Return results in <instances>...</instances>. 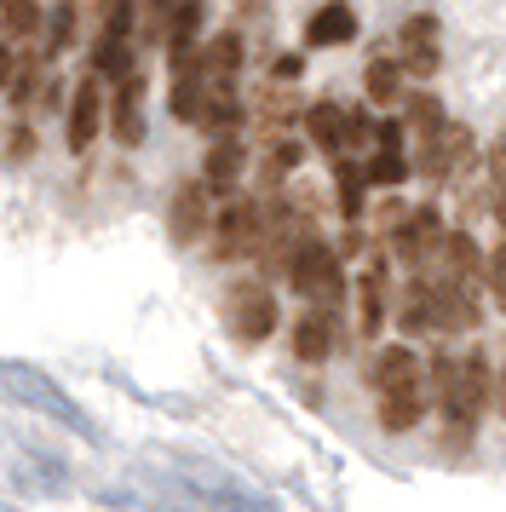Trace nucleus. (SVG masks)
Masks as SVG:
<instances>
[{
    "mask_svg": "<svg viewBox=\"0 0 506 512\" xmlns=\"http://www.w3.org/2000/svg\"><path fill=\"white\" fill-rule=\"evenodd\" d=\"M483 323V305L472 294V282L443 277V271H409L403 294H397V328L409 340H455V334H472Z\"/></svg>",
    "mask_w": 506,
    "mask_h": 512,
    "instance_id": "obj_1",
    "label": "nucleus"
},
{
    "mask_svg": "<svg viewBox=\"0 0 506 512\" xmlns=\"http://www.w3.org/2000/svg\"><path fill=\"white\" fill-rule=\"evenodd\" d=\"M426 386H432V409L443 415V426L455 432V443L466 449L472 432H478V420L495 409V374H489V357L483 351H437L432 363H426Z\"/></svg>",
    "mask_w": 506,
    "mask_h": 512,
    "instance_id": "obj_2",
    "label": "nucleus"
},
{
    "mask_svg": "<svg viewBox=\"0 0 506 512\" xmlns=\"http://www.w3.org/2000/svg\"><path fill=\"white\" fill-rule=\"evenodd\" d=\"M368 386H374V415L386 432H414L420 415L432 409V386H426V363L409 346H380L368 357Z\"/></svg>",
    "mask_w": 506,
    "mask_h": 512,
    "instance_id": "obj_3",
    "label": "nucleus"
},
{
    "mask_svg": "<svg viewBox=\"0 0 506 512\" xmlns=\"http://www.w3.org/2000/svg\"><path fill=\"white\" fill-rule=\"evenodd\" d=\"M380 225H386V248L403 271H426L437 259V248H443V231H449L432 202L409 208V202H397V196H391V208L380 213Z\"/></svg>",
    "mask_w": 506,
    "mask_h": 512,
    "instance_id": "obj_4",
    "label": "nucleus"
},
{
    "mask_svg": "<svg viewBox=\"0 0 506 512\" xmlns=\"http://www.w3.org/2000/svg\"><path fill=\"white\" fill-rule=\"evenodd\" d=\"M219 317H225L230 340L236 346H265L282 323V305L271 294V277H242L225 288V300H219Z\"/></svg>",
    "mask_w": 506,
    "mask_h": 512,
    "instance_id": "obj_5",
    "label": "nucleus"
},
{
    "mask_svg": "<svg viewBox=\"0 0 506 512\" xmlns=\"http://www.w3.org/2000/svg\"><path fill=\"white\" fill-rule=\"evenodd\" d=\"M414 139V173L420 179H432V185H443V179H455L460 167L472 162V150H478V139H472V127L455 116H437L432 127H420V133H409Z\"/></svg>",
    "mask_w": 506,
    "mask_h": 512,
    "instance_id": "obj_6",
    "label": "nucleus"
},
{
    "mask_svg": "<svg viewBox=\"0 0 506 512\" xmlns=\"http://www.w3.org/2000/svg\"><path fill=\"white\" fill-rule=\"evenodd\" d=\"M288 288H294L299 300H317V305H340L345 300V259L340 248L328 242L322 231H311L305 242H299L294 265H288Z\"/></svg>",
    "mask_w": 506,
    "mask_h": 512,
    "instance_id": "obj_7",
    "label": "nucleus"
},
{
    "mask_svg": "<svg viewBox=\"0 0 506 512\" xmlns=\"http://www.w3.org/2000/svg\"><path fill=\"white\" fill-rule=\"evenodd\" d=\"M207 254L230 265V259H253V242H259V196L248 190H225L219 208H213V225H207Z\"/></svg>",
    "mask_w": 506,
    "mask_h": 512,
    "instance_id": "obj_8",
    "label": "nucleus"
},
{
    "mask_svg": "<svg viewBox=\"0 0 506 512\" xmlns=\"http://www.w3.org/2000/svg\"><path fill=\"white\" fill-rule=\"evenodd\" d=\"M104 121H110V98H104V87H98V75L87 70L64 98V144H69V156H87Z\"/></svg>",
    "mask_w": 506,
    "mask_h": 512,
    "instance_id": "obj_9",
    "label": "nucleus"
},
{
    "mask_svg": "<svg viewBox=\"0 0 506 512\" xmlns=\"http://www.w3.org/2000/svg\"><path fill=\"white\" fill-rule=\"evenodd\" d=\"M213 225V190L207 179H179L173 196H167V236H173V248H196Z\"/></svg>",
    "mask_w": 506,
    "mask_h": 512,
    "instance_id": "obj_10",
    "label": "nucleus"
},
{
    "mask_svg": "<svg viewBox=\"0 0 506 512\" xmlns=\"http://www.w3.org/2000/svg\"><path fill=\"white\" fill-rule=\"evenodd\" d=\"M397 64L414 81H432L443 70V24H437V12H414L409 24L397 29Z\"/></svg>",
    "mask_w": 506,
    "mask_h": 512,
    "instance_id": "obj_11",
    "label": "nucleus"
},
{
    "mask_svg": "<svg viewBox=\"0 0 506 512\" xmlns=\"http://www.w3.org/2000/svg\"><path fill=\"white\" fill-rule=\"evenodd\" d=\"M173 58V87H167V116L184 121V127H196L207 110V70H202V52L190 47V52H167Z\"/></svg>",
    "mask_w": 506,
    "mask_h": 512,
    "instance_id": "obj_12",
    "label": "nucleus"
},
{
    "mask_svg": "<svg viewBox=\"0 0 506 512\" xmlns=\"http://www.w3.org/2000/svg\"><path fill=\"white\" fill-rule=\"evenodd\" d=\"M403 116L397 121H380V133H374V150L363 156V173H368V185L374 190H397L403 179L414 173V162H409V144H403Z\"/></svg>",
    "mask_w": 506,
    "mask_h": 512,
    "instance_id": "obj_13",
    "label": "nucleus"
},
{
    "mask_svg": "<svg viewBox=\"0 0 506 512\" xmlns=\"http://www.w3.org/2000/svg\"><path fill=\"white\" fill-rule=\"evenodd\" d=\"M110 139L121 150H138L144 144V70L115 75V93H110Z\"/></svg>",
    "mask_w": 506,
    "mask_h": 512,
    "instance_id": "obj_14",
    "label": "nucleus"
},
{
    "mask_svg": "<svg viewBox=\"0 0 506 512\" xmlns=\"http://www.w3.org/2000/svg\"><path fill=\"white\" fill-rule=\"evenodd\" d=\"M357 340H374L380 328H386V300H391V271H386V259L374 254V259H363V271H357Z\"/></svg>",
    "mask_w": 506,
    "mask_h": 512,
    "instance_id": "obj_15",
    "label": "nucleus"
},
{
    "mask_svg": "<svg viewBox=\"0 0 506 512\" xmlns=\"http://www.w3.org/2000/svg\"><path fill=\"white\" fill-rule=\"evenodd\" d=\"M334 346H340V311L305 300V311H299V323H294V357L299 363H328Z\"/></svg>",
    "mask_w": 506,
    "mask_h": 512,
    "instance_id": "obj_16",
    "label": "nucleus"
},
{
    "mask_svg": "<svg viewBox=\"0 0 506 512\" xmlns=\"http://www.w3.org/2000/svg\"><path fill=\"white\" fill-rule=\"evenodd\" d=\"M196 52H202L207 87H213V93H236V75H242V58H248L242 29H219V35H207Z\"/></svg>",
    "mask_w": 506,
    "mask_h": 512,
    "instance_id": "obj_17",
    "label": "nucleus"
},
{
    "mask_svg": "<svg viewBox=\"0 0 506 512\" xmlns=\"http://www.w3.org/2000/svg\"><path fill=\"white\" fill-rule=\"evenodd\" d=\"M305 139L317 144L322 156H351V110L334 104V98H317V104H305Z\"/></svg>",
    "mask_w": 506,
    "mask_h": 512,
    "instance_id": "obj_18",
    "label": "nucleus"
},
{
    "mask_svg": "<svg viewBox=\"0 0 506 512\" xmlns=\"http://www.w3.org/2000/svg\"><path fill=\"white\" fill-rule=\"evenodd\" d=\"M357 41V12L345 0H322L317 12L305 18V47L328 52V47H351Z\"/></svg>",
    "mask_w": 506,
    "mask_h": 512,
    "instance_id": "obj_19",
    "label": "nucleus"
},
{
    "mask_svg": "<svg viewBox=\"0 0 506 512\" xmlns=\"http://www.w3.org/2000/svg\"><path fill=\"white\" fill-rule=\"evenodd\" d=\"M294 81H265V93L253 98V121H259V133L276 139V133H294L299 121H305V104L288 93Z\"/></svg>",
    "mask_w": 506,
    "mask_h": 512,
    "instance_id": "obj_20",
    "label": "nucleus"
},
{
    "mask_svg": "<svg viewBox=\"0 0 506 512\" xmlns=\"http://www.w3.org/2000/svg\"><path fill=\"white\" fill-rule=\"evenodd\" d=\"M242 173H248V150H242V139L236 133H219V139L207 144V156H202V179L213 196H225V190L242 185Z\"/></svg>",
    "mask_w": 506,
    "mask_h": 512,
    "instance_id": "obj_21",
    "label": "nucleus"
},
{
    "mask_svg": "<svg viewBox=\"0 0 506 512\" xmlns=\"http://www.w3.org/2000/svg\"><path fill=\"white\" fill-rule=\"evenodd\" d=\"M334 162V208H340L345 225H357L368 213V173H363V156H328Z\"/></svg>",
    "mask_w": 506,
    "mask_h": 512,
    "instance_id": "obj_22",
    "label": "nucleus"
},
{
    "mask_svg": "<svg viewBox=\"0 0 506 512\" xmlns=\"http://www.w3.org/2000/svg\"><path fill=\"white\" fill-rule=\"evenodd\" d=\"M426 271H443V277H460V282H478L483 277V248L472 242V231H443V248Z\"/></svg>",
    "mask_w": 506,
    "mask_h": 512,
    "instance_id": "obj_23",
    "label": "nucleus"
},
{
    "mask_svg": "<svg viewBox=\"0 0 506 512\" xmlns=\"http://www.w3.org/2000/svg\"><path fill=\"white\" fill-rule=\"evenodd\" d=\"M299 167H305V144H299L294 133L265 139V156H259V179H265V190H276L282 179H294Z\"/></svg>",
    "mask_w": 506,
    "mask_h": 512,
    "instance_id": "obj_24",
    "label": "nucleus"
},
{
    "mask_svg": "<svg viewBox=\"0 0 506 512\" xmlns=\"http://www.w3.org/2000/svg\"><path fill=\"white\" fill-rule=\"evenodd\" d=\"M363 93H368V104L391 110V104H403V93H409V70L397 58H374L363 70Z\"/></svg>",
    "mask_w": 506,
    "mask_h": 512,
    "instance_id": "obj_25",
    "label": "nucleus"
},
{
    "mask_svg": "<svg viewBox=\"0 0 506 512\" xmlns=\"http://www.w3.org/2000/svg\"><path fill=\"white\" fill-rule=\"evenodd\" d=\"M0 35L23 47V41H41L46 35V12L41 0H0Z\"/></svg>",
    "mask_w": 506,
    "mask_h": 512,
    "instance_id": "obj_26",
    "label": "nucleus"
},
{
    "mask_svg": "<svg viewBox=\"0 0 506 512\" xmlns=\"http://www.w3.org/2000/svg\"><path fill=\"white\" fill-rule=\"evenodd\" d=\"M196 35H202V0H179L173 24H167V52H190Z\"/></svg>",
    "mask_w": 506,
    "mask_h": 512,
    "instance_id": "obj_27",
    "label": "nucleus"
},
{
    "mask_svg": "<svg viewBox=\"0 0 506 512\" xmlns=\"http://www.w3.org/2000/svg\"><path fill=\"white\" fill-rule=\"evenodd\" d=\"M483 288H489V300H495V311L506 317V236L483 254Z\"/></svg>",
    "mask_w": 506,
    "mask_h": 512,
    "instance_id": "obj_28",
    "label": "nucleus"
},
{
    "mask_svg": "<svg viewBox=\"0 0 506 512\" xmlns=\"http://www.w3.org/2000/svg\"><path fill=\"white\" fill-rule=\"evenodd\" d=\"M29 156H35V133H29V127H18V133L6 139V162H29Z\"/></svg>",
    "mask_w": 506,
    "mask_h": 512,
    "instance_id": "obj_29",
    "label": "nucleus"
},
{
    "mask_svg": "<svg viewBox=\"0 0 506 512\" xmlns=\"http://www.w3.org/2000/svg\"><path fill=\"white\" fill-rule=\"evenodd\" d=\"M299 70H305V58H299V52H282V58L271 64L276 81H299Z\"/></svg>",
    "mask_w": 506,
    "mask_h": 512,
    "instance_id": "obj_30",
    "label": "nucleus"
},
{
    "mask_svg": "<svg viewBox=\"0 0 506 512\" xmlns=\"http://www.w3.org/2000/svg\"><path fill=\"white\" fill-rule=\"evenodd\" d=\"M489 179H495V185L506 190V133L495 139V150H489Z\"/></svg>",
    "mask_w": 506,
    "mask_h": 512,
    "instance_id": "obj_31",
    "label": "nucleus"
},
{
    "mask_svg": "<svg viewBox=\"0 0 506 512\" xmlns=\"http://www.w3.org/2000/svg\"><path fill=\"white\" fill-rule=\"evenodd\" d=\"M12 70H18V52H12V41L0 35V93L12 87Z\"/></svg>",
    "mask_w": 506,
    "mask_h": 512,
    "instance_id": "obj_32",
    "label": "nucleus"
},
{
    "mask_svg": "<svg viewBox=\"0 0 506 512\" xmlns=\"http://www.w3.org/2000/svg\"><path fill=\"white\" fill-rule=\"evenodd\" d=\"M230 6H236V12H248V18H253V12H265L271 0H230Z\"/></svg>",
    "mask_w": 506,
    "mask_h": 512,
    "instance_id": "obj_33",
    "label": "nucleus"
},
{
    "mask_svg": "<svg viewBox=\"0 0 506 512\" xmlns=\"http://www.w3.org/2000/svg\"><path fill=\"white\" fill-rule=\"evenodd\" d=\"M495 403H501V415H506V363H501V380H495Z\"/></svg>",
    "mask_w": 506,
    "mask_h": 512,
    "instance_id": "obj_34",
    "label": "nucleus"
}]
</instances>
